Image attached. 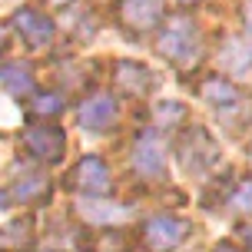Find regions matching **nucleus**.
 <instances>
[{"instance_id":"f257e3e1","label":"nucleus","mask_w":252,"mask_h":252,"mask_svg":"<svg viewBox=\"0 0 252 252\" xmlns=\"http://www.w3.org/2000/svg\"><path fill=\"white\" fill-rule=\"evenodd\" d=\"M156 50L163 53L169 63H176V66H189L196 60V53H199V30H196V24L189 17H173L159 30Z\"/></svg>"},{"instance_id":"f03ea898","label":"nucleus","mask_w":252,"mask_h":252,"mask_svg":"<svg viewBox=\"0 0 252 252\" xmlns=\"http://www.w3.org/2000/svg\"><path fill=\"white\" fill-rule=\"evenodd\" d=\"M176 159L186 173H206V169L219 159V146L213 143V136H209L202 126H192V129H186L183 139H179Z\"/></svg>"},{"instance_id":"7ed1b4c3","label":"nucleus","mask_w":252,"mask_h":252,"mask_svg":"<svg viewBox=\"0 0 252 252\" xmlns=\"http://www.w3.org/2000/svg\"><path fill=\"white\" fill-rule=\"evenodd\" d=\"M189 236V222L176 216H153L143 226V246L150 252H173Z\"/></svg>"},{"instance_id":"20e7f679","label":"nucleus","mask_w":252,"mask_h":252,"mask_svg":"<svg viewBox=\"0 0 252 252\" xmlns=\"http://www.w3.org/2000/svg\"><path fill=\"white\" fill-rule=\"evenodd\" d=\"M24 146L33 159L53 166V163H60L63 153H66V136H63L60 126L37 123V126H30V129H24Z\"/></svg>"},{"instance_id":"39448f33","label":"nucleus","mask_w":252,"mask_h":252,"mask_svg":"<svg viewBox=\"0 0 252 252\" xmlns=\"http://www.w3.org/2000/svg\"><path fill=\"white\" fill-rule=\"evenodd\" d=\"M70 186L76 192H87V196H110L113 192V173L100 156H83L70 173Z\"/></svg>"},{"instance_id":"423d86ee","label":"nucleus","mask_w":252,"mask_h":252,"mask_svg":"<svg viewBox=\"0 0 252 252\" xmlns=\"http://www.w3.org/2000/svg\"><path fill=\"white\" fill-rule=\"evenodd\" d=\"M133 166H136L139 176H150V179H163L166 176V153L163 143L153 136V133H143L133 146Z\"/></svg>"},{"instance_id":"0eeeda50","label":"nucleus","mask_w":252,"mask_h":252,"mask_svg":"<svg viewBox=\"0 0 252 252\" xmlns=\"http://www.w3.org/2000/svg\"><path fill=\"white\" fill-rule=\"evenodd\" d=\"M13 27H17V33L27 40V47H33V50H43L47 43L53 40V24L47 13L33 10V7H24V10H17L13 17Z\"/></svg>"},{"instance_id":"6e6552de","label":"nucleus","mask_w":252,"mask_h":252,"mask_svg":"<svg viewBox=\"0 0 252 252\" xmlns=\"http://www.w3.org/2000/svg\"><path fill=\"white\" fill-rule=\"evenodd\" d=\"M116 123V100L110 93H96L80 106V126L90 133H106Z\"/></svg>"},{"instance_id":"1a4fd4ad","label":"nucleus","mask_w":252,"mask_h":252,"mask_svg":"<svg viewBox=\"0 0 252 252\" xmlns=\"http://www.w3.org/2000/svg\"><path fill=\"white\" fill-rule=\"evenodd\" d=\"M120 20L136 33L153 30L163 20V0H123L120 3Z\"/></svg>"},{"instance_id":"9d476101","label":"nucleus","mask_w":252,"mask_h":252,"mask_svg":"<svg viewBox=\"0 0 252 252\" xmlns=\"http://www.w3.org/2000/svg\"><path fill=\"white\" fill-rule=\"evenodd\" d=\"M116 87L126 96H150V90L156 87V76L143 63H116Z\"/></svg>"},{"instance_id":"9b49d317","label":"nucleus","mask_w":252,"mask_h":252,"mask_svg":"<svg viewBox=\"0 0 252 252\" xmlns=\"http://www.w3.org/2000/svg\"><path fill=\"white\" fill-rule=\"evenodd\" d=\"M0 83L7 87V93L10 96H17V100H24V96H30L33 93V73H30V66L27 63H7V66H0Z\"/></svg>"},{"instance_id":"f8f14e48","label":"nucleus","mask_w":252,"mask_h":252,"mask_svg":"<svg viewBox=\"0 0 252 252\" xmlns=\"http://www.w3.org/2000/svg\"><path fill=\"white\" fill-rule=\"evenodd\" d=\"M202 93V100H209L213 106H229V103H236L239 100V90L232 87L229 80H222V76H213V80H206L199 87Z\"/></svg>"},{"instance_id":"ddd939ff","label":"nucleus","mask_w":252,"mask_h":252,"mask_svg":"<svg viewBox=\"0 0 252 252\" xmlns=\"http://www.w3.org/2000/svg\"><path fill=\"white\" fill-rule=\"evenodd\" d=\"M50 196V179L47 176H27L13 186V199L17 202H40Z\"/></svg>"},{"instance_id":"4468645a","label":"nucleus","mask_w":252,"mask_h":252,"mask_svg":"<svg viewBox=\"0 0 252 252\" xmlns=\"http://www.w3.org/2000/svg\"><path fill=\"white\" fill-rule=\"evenodd\" d=\"M186 116V106L179 100H159V103H153V123L156 126H179V120Z\"/></svg>"},{"instance_id":"2eb2a0df","label":"nucleus","mask_w":252,"mask_h":252,"mask_svg":"<svg viewBox=\"0 0 252 252\" xmlns=\"http://www.w3.org/2000/svg\"><path fill=\"white\" fill-rule=\"evenodd\" d=\"M80 216L90 219V222H120V219H126V209L123 206L100 209V202H80Z\"/></svg>"},{"instance_id":"dca6fc26","label":"nucleus","mask_w":252,"mask_h":252,"mask_svg":"<svg viewBox=\"0 0 252 252\" xmlns=\"http://www.w3.org/2000/svg\"><path fill=\"white\" fill-rule=\"evenodd\" d=\"M27 222H10V226H3L0 229V246H7L10 242L13 249H20V246H27L30 242V232H27Z\"/></svg>"},{"instance_id":"f3484780","label":"nucleus","mask_w":252,"mask_h":252,"mask_svg":"<svg viewBox=\"0 0 252 252\" xmlns=\"http://www.w3.org/2000/svg\"><path fill=\"white\" fill-rule=\"evenodd\" d=\"M229 206H232L236 213H252V179L239 183V189L229 196Z\"/></svg>"},{"instance_id":"a211bd4d","label":"nucleus","mask_w":252,"mask_h":252,"mask_svg":"<svg viewBox=\"0 0 252 252\" xmlns=\"http://www.w3.org/2000/svg\"><path fill=\"white\" fill-rule=\"evenodd\" d=\"M60 110H63L60 96H37L30 103V116H57Z\"/></svg>"},{"instance_id":"6ab92c4d","label":"nucleus","mask_w":252,"mask_h":252,"mask_svg":"<svg viewBox=\"0 0 252 252\" xmlns=\"http://www.w3.org/2000/svg\"><path fill=\"white\" fill-rule=\"evenodd\" d=\"M252 63V50H226L222 53V66H229V70H249Z\"/></svg>"},{"instance_id":"aec40b11","label":"nucleus","mask_w":252,"mask_h":252,"mask_svg":"<svg viewBox=\"0 0 252 252\" xmlns=\"http://www.w3.org/2000/svg\"><path fill=\"white\" fill-rule=\"evenodd\" d=\"M213 252H242V249H236V246H232V242H222V246H216Z\"/></svg>"},{"instance_id":"412c9836","label":"nucleus","mask_w":252,"mask_h":252,"mask_svg":"<svg viewBox=\"0 0 252 252\" xmlns=\"http://www.w3.org/2000/svg\"><path fill=\"white\" fill-rule=\"evenodd\" d=\"M3 50H7V30L0 27V57H3Z\"/></svg>"},{"instance_id":"4be33fe9","label":"nucleus","mask_w":252,"mask_h":252,"mask_svg":"<svg viewBox=\"0 0 252 252\" xmlns=\"http://www.w3.org/2000/svg\"><path fill=\"white\" fill-rule=\"evenodd\" d=\"M47 3H50V7H66L70 0H47Z\"/></svg>"},{"instance_id":"5701e85b","label":"nucleus","mask_w":252,"mask_h":252,"mask_svg":"<svg viewBox=\"0 0 252 252\" xmlns=\"http://www.w3.org/2000/svg\"><path fill=\"white\" fill-rule=\"evenodd\" d=\"M7 199H10V196H7V192H0V209L7 206Z\"/></svg>"},{"instance_id":"b1692460","label":"nucleus","mask_w":252,"mask_h":252,"mask_svg":"<svg viewBox=\"0 0 252 252\" xmlns=\"http://www.w3.org/2000/svg\"><path fill=\"white\" fill-rule=\"evenodd\" d=\"M246 30H249V40H252V13H249V24H246Z\"/></svg>"},{"instance_id":"393cba45","label":"nucleus","mask_w":252,"mask_h":252,"mask_svg":"<svg viewBox=\"0 0 252 252\" xmlns=\"http://www.w3.org/2000/svg\"><path fill=\"white\" fill-rule=\"evenodd\" d=\"M179 3H186V7H189V3H199V0H179Z\"/></svg>"}]
</instances>
